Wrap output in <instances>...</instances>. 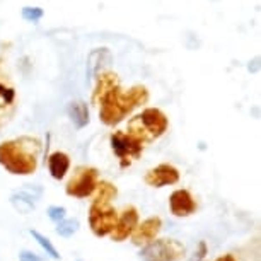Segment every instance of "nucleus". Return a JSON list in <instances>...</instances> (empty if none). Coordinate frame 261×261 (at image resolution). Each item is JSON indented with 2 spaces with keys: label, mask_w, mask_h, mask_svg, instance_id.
Wrapping results in <instances>:
<instances>
[{
  "label": "nucleus",
  "mask_w": 261,
  "mask_h": 261,
  "mask_svg": "<svg viewBox=\"0 0 261 261\" xmlns=\"http://www.w3.org/2000/svg\"><path fill=\"white\" fill-rule=\"evenodd\" d=\"M77 261H82V259H77Z\"/></svg>",
  "instance_id": "nucleus-25"
},
{
  "label": "nucleus",
  "mask_w": 261,
  "mask_h": 261,
  "mask_svg": "<svg viewBox=\"0 0 261 261\" xmlns=\"http://www.w3.org/2000/svg\"><path fill=\"white\" fill-rule=\"evenodd\" d=\"M46 214H48V219L58 224V222H60V220L65 219L67 210H65V206H60V205H51L50 208L46 210Z\"/></svg>",
  "instance_id": "nucleus-20"
},
{
  "label": "nucleus",
  "mask_w": 261,
  "mask_h": 261,
  "mask_svg": "<svg viewBox=\"0 0 261 261\" xmlns=\"http://www.w3.org/2000/svg\"><path fill=\"white\" fill-rule=\"evenodd\" d=\"M167 125H169L167 116L161 110H157V108H147L145 111H142V115L132 118L128 121L126 134L134 137L135 140H139L142 145H145L164 135Z\"/></svg>",
  "instance_id": "nucleus-3"
},
{
  "label": "nucleus",
  "mask_w": 261,
  "mask_h": 261,
  "mask_svg": "<svg viewBox=\"0 0 261 261\" xmlns=\"http://www.w3.org/2000/svg\"><path fill=\"white\" fill-rule=\"evenodd\" d=\"M19 259L21 261H43L38 254H34L28 249H22L21 253H19Z\"/></svg>",
  "instance_id": "nucleus-23"
},
{
  "label": "nucleus",
  "mask_w": 261,
  "mask_h": 261,
  "mask_svg": "<svg viewBox=\"0 0 261 261\" xmlns=\"http://www.w3.org/2000/svg\"><path fill=\"white\" fill-rule=\"evenodd\" d=\"M169 210L178 219L193 215L196 212V201L188 190H176L169 196Z\"/></svg>",
  "instance_id": "nucleus-10"
},
{
  "label": "nucleus",
  "mask_w": 261,
  "mask_h": 261,
  "mask_svg": "<svg viewBox=\"0 0 261 261\" xmlns=\"http://www.w3.org/2000/svg\"><path fill=\"white\" fill-rule=\"evenodd\" d=\"M110 144H111L113 152H115L116 157L120 159L121 167L130 166L132 162L139 159L142 155V150H144V145H142L139 140H135L134 137L125 134V132H115V134L110 137Z\"/></svg>",
  "instance_id": "nucleus-7"
},
{
  "label": "nucleus",
  "mask_w": 261,
  "mask_h": 261,
  "mask_svg": "<svg viewBox=\"0 0 261 261\" xmlns=\"http://www.w3.org/2000/svg\"><path fill=\"white\" fill-rule=\"evenodd\" d=\"M14 99H16V92H14L12 87H7L4 82H0V102L4 106L12 105Z\"/></svg>",
  "instance_id": "nucleus-19"
},
{
  "label": "nucleus",
  "mask_w": 261,
  "mask_h": 261,
  "mask_svg": "<svg viewBox=\"0 0 261 261\" xmlns=\"http://www.w3.org/2000/svg\"><path fill=\"white\" fill-rule=\"evenodd\" d=\"M99 171L96 167H79L75 174L68 179L65 193L73 198H87L96 191Z\"/></svg>",
  "instance_id": "nucleus-6"
},
{
  "label": "nucleus",
  "mask_w": 261,
  "mask_h": 261,
  "mask_svg": "<svg viewBox=\"0 0 261 261\" xmlns=\"http://www.w3.org/2000/svg\"><path fill=\"white\" fill-rule=\"evenodd\" d=\"M118 220V212L111 203L92 201L89 206V227L97 238H105L113 232Z\"/></svg>",
  "instance_id": "nucleus-5"
},
{
  "label": "nucleus",
  "mask_w": 261,
  "mask_h": 261,
  "mask_svg": "<svg viewBox=\"0 0 261 261\" xmlns=\"http://www.w3.org/2000/svg\"><path fill=\"white\" fill-rule=\"evenodd\" d=\"M79 227H81V222H79L77 219H63L57 224L55 230L60 238H72L79 230Z\"/></svg>",
  "instance_id": "nucleus-18"
},
{
  "label": "nucleus",
  "mask_w": 261,
  "mask_h": 261,
  "mask_svg": "<svg viewBox=\"0 0 261 261\" xmlns=\"http://www.w3.org/2000/svg\"><path fill=\"white\" fill-rule=\"evenodd\" d=\"M185 254V246L176 239H155L140 251L142 261H178Z\"/></svg>",
  "instance_id": "nucleus-4"
},
{
  "label": "nucleus",
  "mask_w": 261,
  "mask_h": 261,
  "mask_svg": "<svg viewBox=\"0 0 261 261\" xmlns=\"http://www.w3.org/2000/svg\"><path fill=\"white\" fill-rule=\"evenodd\" d=\"M68 116L73 121V125L77 128H84L89 123V110H87V105L82 101H75L68 105Z\"/></svg>",
  "instance_id": "nucleus-15"
},
{
  "label": "nucleus",
  "mask_w": 261,
  "mask_h": 261,
  "mask_svg": "<svg viewBox=\"0 0 261 261\" xmlns=\"http://www.w3.org/2000/svg\"><path fill=\"white\" fill-rule=\"evenodd\" d=\"M9 200H11V205L14 206V210L22 215L31 214V212L36 208V200H34L33 196H29L28 193H24V191H16V193L11 195Z\"/></svg>",
  "instance_id": "nucleus-14"
},
{
  "label": "nucleus",
  "mask_w": 261,
  "mask_h": 261,
  "mask_svg": "<svg viewBox=\"0 0 261 261\" xmlns=\"http://www.w3.org/2000/svg\"><path fill=\"white\" fill-rule=\"evenodd\" d=\"M215 261H236V258H234V254H222V256H219Z\"/></svg>",
  "instance_id": "nucleus-24"
},
{
  "label": "nucleus",
  "mask_w": 261,
  "mask_h": 261,
  "mask_svg": "<svg viewBox=\"0 0 261 261\" xmlns=\"http://www.w3.org/2000/svg\"><path fill=\"white\" fill-rule=\"evenodd\" d=\"M29 234L33 236V239L36 241V243L41 246V249L45 251V253L50 256V258H53V259H60V253L55 249V246L51 244V241L46 238V236H43L41 232H38V230H34V229H31L29 230Z\"/></svg>",
  "instance_id": "nucleus-17"
},
{
  "label": "nucleus",
  "mask_w": 261,
  "mask_h": 261,
  "mask_svg": "<svg viewBox=\"0 0 261 261\" xmlns=\"http://www.w3.org/2000/svg\"><path fill=\"white\" fill-rule=\"evenodd\" d=\"M21 191L28 193L29 196H33L34 200H38L39 196L43 195V188H41V186H38V185H24V188Z\"/></svg>",
  "instance_id": "nucleus-22"
},
{
  "label": "nucleus",
  "mask_w": 261,
  "mask_h": 261,
  "mask_svg": "<svg viewBox=\"0 0 261 261\" xmlns=\"http://www.w3.org/2000/svg\"><path fill=\"white\" fill-rule=\"evenodd\" d=\"M206 253H208V249H206V243L205 241H200L198 243V248L195 249V253L190 256L188 261H203Z\"/></svg>",
  "instance_id": "nucleus-21"
},
{
  "label": "nucleus",
  "mask_w": 261,
  "mask_h": 261,
  "mask_svg": "<svg viewBox=\"0 0 261 261\" xmlns=\"http://www.w3.org/2000/svg\"><path fill=\"white\" fill-rule=\"evenodd\" d=\"M118 87V77L116 73H111V72H105L97 77V86L94 89V94H92V101L94 102H99L101 97L106 94L108 91L115 89Z\"/></svg>",
  "instance_id": "nucleus-13"
},
{
  "label": "nucleus",
  "mask_w": 261,
  "mask_h": 261,
  "mask_svg": "<svg viewBox=\"0 0 261 261\" xmlns=\"http://www.w3.org/2000/svg\"><path fill=\"white\" fill-rule=\"evenodd\" d=\"M70 169V157L65 152H53L48 157V171H50L51 178L60 181L65 178V174Z\"/></svg>",
  "instance_id": "nucleus-12"
},
{
  "label": "nucleus",
  "mask_w": 261,
  "mask_h": 261,
  "mask_svg": "<svg viewBox=\"0 0 261 261\" xmlns=\"http://www.w3.org/2000/svg\"><path fill=\"white\" fill-rule=\"evenodd\" d=\"M41 142L36 137H19L0 144V166L14 176H29L38 169Z\"/></svg>",
  "instance_id": "nucleus-1"
},
{
  "label": "nucleus",
  "mask_w": 261,
  "mask_h": 261,
  "mask_svg": "<svg viewBox=\"0 0 261 261\" xmlns=\"http://www.w3.org/2000/svg\"><path fill=\"white\" fill-rule=\"evenodd\" d=\"M161 229H162L161 217H157V215L149 217V219H145L144 222L135 227L134 234H132V243L135 246H147L157 238V234L161 232Z\"/></svg>",
  "instance_id": "nucleus-11"
},
{
  "label": "nucleus",
  "mask_w": 261,
  "mask_h": 261,
  "mask_svg": "<svg viewBox=\"0 0 261 261\" xmlns=\"http://www.w3.org/2000/svg\"><path fill=\"white\" fill-rule=\"evenodd\" d=\"M118 196V190L115 185H111L110 181H101L96 186V196L92 201H99V203H111Z\"/></svg>",
  "instance_id": "nucleus-16"
},
{
  "label": "nucleus",
  "mask_w": 261,
  "mask_h": 261,
  "mask_svg": "<svg viewBox=\"0 0 261 261\" xmlns=\"http://www.w3.org/2000/svg\"><path fill=\"white\" fill-rule=\"evenodd\" d=\"M147 101H149V91L144 86H135L126 92H121L120 87H115L101 97L99 118L105 125L115 126L128 113L134 111L137 106L145 105Z\"/></svg>",
  "instance_id": "nucleus-2"
},
{
  "label": "nucleus",
  "mask_w": 261,
  "mask_h": 261,
  "mask_svg": "<svg viewBox=\"0 0 261 261\" xmlns=\"http://www.w3.org/2000/svg\"><path fill=\"white\" fill-rule=\"evenodd\" d=\"M137 225H139V210H137L135 206H126V208L121 212V215H118L115 229H113V232L110 234L111 241L121 243V241L128 239L134 234Z\"/></svg>",
  "instance_id": "nucleus-8"
},
{
  "label": "nucleus",
  "mask_w": 261,
  "mask_h": 261,
  "mask_svg": "<svg viewBox=\"0 0 261 261\" xmlns=\"http://www.w3.org/2000/svg\"><path fill=\"white\" fill-rule=\"evenodd\" d=\"M144 181L152 188H164L179 181V171L172 164H159L147 171Z\"/></svg>",
  "instance_id": "nucleus-9"
}]
</instances>
